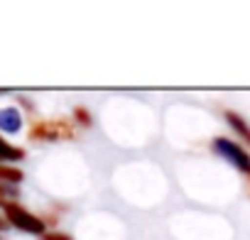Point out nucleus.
<instances>
[{
    "mask_svg": "<svg viewBox=\"0 0 250 240\" xmlns=\"http://www.w3.org/2000/svg\"><path fill=\"white\" fill-rule=\"evenodd\" d=\"M74 128L69 120H40L30 128V140H71Z\"/></svg>",
    "mask_w": 250,
    "mask_h": 240,
    "instance_id": "1",
    "label": "nucleus"
},
{
    "mask_svg": "<svg viewBox=\"0 0 250 240\" xmlns=\"http://www.w3.org/2000/svg\"><path fill=\"white\" fill-rule=\"evenodd\" d=\"M3 208H5L8 223H13L15 228H20V230H25V233H35V235H44V220H42V218L32 216L30 211H25V208L18 206V203H5Z\"/></svg>",
    "mask_w": 250,
    "mask_h": 240,
    "instance_id": "2",
    "label": "nucleus"
},
{
    "mask_svg": "<svg viewBox=\"0 0 250 240\" xmlns=\"http://www.w3.org/2000/svg\"><path fill=\"white\" fill-rule=\"evenodd\" d=\"M213 147H216L223 157H228V162L235 164L240 172H248V174H250V155H248L243 147H238L235 142H230V140H226V138H218V140L213 142Z\"/></svg>",
    "mask_w": 250,
    "mask_h": 240,
    "instance_id": "3",
    "label": "nucleus"
},
{
    "mask_svg": "<svg viewBox=\"0 0 250 240\" xmlns=\"http://www.w3.org/2000/svg\"><path fill=\"white\" fill-rule=\"evenodd\" d=\"M20 128H22V115L18 108H0V130L13 135Z\"/></svg>",
    "mask_w": 250,
    "mask_h": 240,
    "instance_id": "4",
    "label": "nucleus"
},
{
    "mask_svg": "<svg viewBox=\"0 0 250 240\" xmlns=\"http://www.w3.org/2000/svg\"><path fill=\"white\" fill-rule=\"evenodd\" d=\"M226 120H228V125L250 145V128H248V123H245V120L238 115V113H233V110H226Z\"/></svg>",
    "mask_w": 250,
    "mask_h": 240,
    "instance_id": "5",
    "label": "nucleus"
},
{
    "mask_svg": "<svg viewBox=\"0 0 250 240\" xmlns=\"http://www.w3.org/2000/svg\"><path fill=\"white\" fill-rule=\"evenodd\" d=\"M22 157H25V150L13 147V145H8L3 138H0V160H22Z\"/></svg>",
    "mask_w": 250,
    "mask_h": 240,
    "instance_id": "6",
    "label": "nucleus"
},
{
    "mask_svg": "<svg viewBox=\"0 0 250 240\" xmlns=\"http://www.w3.org/2000/svg\"><path fill=\"white\" fill-rule=\"evenodd\" d=\"M0 179L3 181H22V172L15 169V167H5V164H0Z\"/></svg>",
    "mask_w": 250,
    "mask_h": 240,
    "instance_id": "7",
    "label": "nucleus"
},
{
    "mask_svg": "<svg viewBox=\"0 0 250 240\" xmlns=\"http://www.w3.org/2000/svg\"><path fill=\"white\" fill-rule=\"evenodd\" d=\"M74 118L79 120L81 125H91V113H88L86 108H76V110H74Z\"/></svg>",
    "mask_w": 250,
    "mask_h": 240,
    "instance_id": "8",
    "label": "nucleus"
},
{
    "mask_svg": "<svg viewBox=\"0 0 250 240\" xmlns=\"http://www.w3.org/2000/svg\"><path fill=\"white\" fill-rule=\"evenodd\" d=\"M42 240H71L66 233H44Z\"/></svg>",
    "mask_w": 250,
    "mask_h": 240,
    "instance_id": "9",
    "label": "nucleus"
},
{
    "mask_svg": "<svg viewBox=\"0 0 250 240\" xmlns=\"http://www.w3.org/2000/svg\"><path fill=\"white\" fill-rule=\"evenodd\" d=\"M3 228H5V220H3V218H0V230H3Z\"/></svg>",
    "mask_w": 250,
    "mask_h": 240,
    "instance_id": "10",
    "label": "nucleus"
},
{
    "mask_svg": "<svg viewBox=\"0 0 250 240\" xmlns=\"http://www.w3.org/2000/svg\"><path fill=\"white\" fill-rule=\"evenodd\" d=\"M248 194H250V177H248Z\"/></svg>",
    "mask_w": 250,
    "mask_h": 240,
    "instance_id": "11",
    "label": "nucleus"
}]
</instances>
